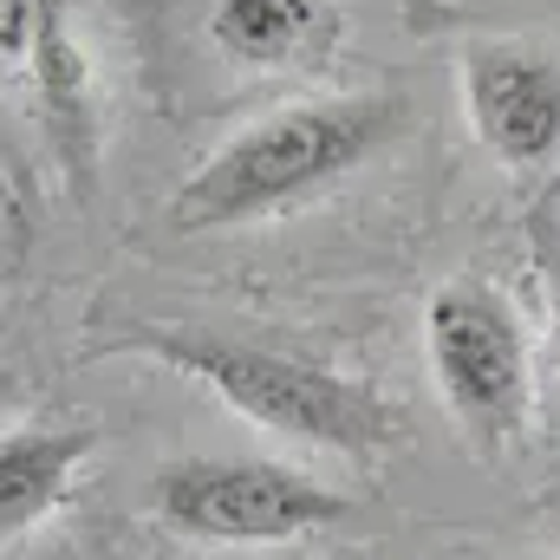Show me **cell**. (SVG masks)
Instances as JSON below:
<instances>
[{
    "label": "cell",
    "mask_w": 560,
    "mask_h": 560,
    "mask_svg": "<svg viewBox=\"0 0 560 560\" xmlns=\"http://www.w3.org/2000/svg\"><path fill=\"white\" fill-rule=\"evenodd\" d=\"M411 131V98L398 85H359V92H319L261 112L229 143H215L176 196L156 209V229L170 235H222L268 222L280 209L346 183L378 150Z\"/></svg>",
    "instance_id": "6da1fadb"
},
{
    "label": "cell",
    "mask_w": 560,
    "mask_h": 560,
    "mask_svg": "<svg viewBox=\"0 0 560 560\" xmlns=\"http://www.w3.org/2000/svg\"><path fill=\"white\" fill-rule=\"evenodd\" d=\"M430 378L482 450H509L535 418V346L502 287L476 275L443 280L423 306Z\"/></svg>",
    "instance_id": "277c9868"
},
{
    "label": "cell",
    "mask_w": 560,
    "mask_h": 560,
    "mask_svg": "<svg viewBox=\"0 0 560 560\" xmlns=\"http://www.w3.org/2000/svg\"><path fill=\"white\" fill-rule=\"evenodd\" d=\"M98 352H138L189 385H202L215 405L248 418L268 436H287L300 450H332V456H385L405 436V411L365 385L359 372H339L313 352L268 346L248 332L222 326H189V319H118Z\"/></svg>",
    "instance_id": "7a4b0ae2"
},
{
    "label": "cell",
    "mask_w": 560,
    "mask_h": 560,
    "mask_svg": "<svg viewBox=\"0 0 560 560\" xmlns=\"http://www.w3.org/2000/svg\"><path fill=\"white\" fill-rule=\"evenodd\" d=\"M150 515L196 548H287L352 515V502L275 456H170L150 476Z\"/></svg>",
    "instance_id": "3957f363"
},
{
    "label": "cell",
    "mask_w": 560,
    "mask_h": 560,
    "mask_svg": "<svg viewBox=\"0 0 560 560\" xmlns=\"http://www.w3.org/2000/svg\"><path fill=\"white\" fill-rule=\"evenodd\" d=\"M463 118L476 143L509 170L560 156V52L541 39H469L456 59Z\"/></svg>",
    "instance_id": "8992f818"
},
{
    "label": "cell",
    "mask_w": 560,
    "mask_h": 560,
    "mask_svg": "<svg viewBox=\"0 0 560 560\" xmlns=\"http://www.w3.org/2000/svg\"><path fill=\"white\" fill-rule=\"evenodd\" d=\"M209 39L248 72H306L339 52L346 13L339 0H215Z\"/></svg>",
    "instance_id": "52a82bcc"
},
{
    "label": "cell",
    "mask_w": 560,
    "mask_h": 560,
    "mask_svg": "<svg viewBox=\"0 0 560 560\" xmlns=\"http://www.w3.org/2000/svg\"><path fill=\"white\" fill-rule=\"evenodd\" d=\"M528 242H535V268H541V280H548L555 339H560V215H555V209H535V222H528Z\"/></svg>",
    "instance_id": "9c48e42d"
},
{
    "label": "cell",
    "mask_w": 560,
    "mask_h": 560,
    "mask_svg": "<svg viewBox=\"0 0 560 560\" xmlns=\"http://www.w3.org/2000/svg\"><path fill=\"white\" fill-rule=\"evenodd\" d=\"M0 66L7 85L26 98V112L39 118V131L52 143L66 189L85 202L98 189V85H92V59L72 33L66 0H0Z\"/></svg>",
    "instance_id": "5b68a950"
},
{
    "label": "cell",
    "mask_w": 560,
    "mask_h": 560,
    "mask_svg": "<svg viewBox=\"0 0 560 560\" xmlns=\"http://www.w3.org/2000/svg\"><path fill=\"white\" fill-rule=\"evenodd\" d=\"M98 423L59 418V423H13L0 436V535L26 541L46 515L66 509L72 476L92 463Z\"/></svg>",
    "instance_id": "ba28073f"
}]
</instances>
